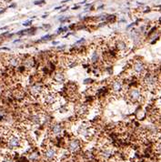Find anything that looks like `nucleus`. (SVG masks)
Instances as JSON below:
<instances>
[{"mask_svg": "<svg viewBox=\"0 0 161 162\" xmlns=\"http://www.w3.org/2000/svg\"><path fill=\"white\" fill-rule=\"evenodd\" d=\"M21 138L18 134H15V133H11L8 135V146L9 148L14 149V148H17L21 146Z\"/></svg>", "mask_w": 161, "mask_h": 162, "instance_id": "1", "label": "nucleus"}, {"mask_svg": "<svg viewBox=\"0 0 161 162\" xmlns=\"http://www.w3.org/2000/svg\"><path fill=\"white\" fill-rule=\"evenodd\" d=\"M144 85L148 89H154L158 84V79L151 73H147L143 78Z\"/></svg>", "mask_w": 161, "mask_h": 162, "instance_id": "2", "label": "nucleus"}, {"mask_svg": "<svg viewBox=\"0 0 161 162\" xmlns=\"http://www.w3.org/2000/svg\"><path fill=\"white\" fill-rule=\"evenodd\" d=\"M29 91H30V94L33 97H39L43 95L45 89L43 88V85L41 83H34L29 88Z\"/></svg>", "mask_w": 161, "mask_h": 162, "instance_id": "3", "label": "nucleus"}, {"mask_svg": "<svg viewBox=\"0 0 161 162\" xmlns=\"http://www.w3.org/2000/svg\"><path fill=\"white\" fill-rule=\"evenodd\" d=\"M127 97L132 102H138L142 98V93L139 89L133 88L127 92Z\"/></svg>", "mask_w": 161, "mask_h": 162, "instance_id": "4", "label": "nucleus"}, {"mask_svg": "<svg viewBox=\"0 0 161 162\" xmlns=\"http://www.w3.org/2000/svg\"><path fill=\"white\" fill-rule=\"evenodd\" d=\"M43 98H44V101L46 104L47 105H54L57 101V95H55V93L53 91H44L42 95Z\"/></svg>", "mask_w": 161, "mask_h": 162, "instance_id": "5", "label": "nucleus"}, {"mask_svg": "<svg viewBox=\"0 0 161 162\" xmlns=\"http://www.w3.org/2000/svg\"><path fill=\"white\" fill-rule=\"evenodd\" d=\"M21 59L18 58V57H16V56H9L7 58L5 59V62L7 66L10 68H14V67H19L20 63H21Z\"/></svg>", "mask_w": 161, "mask_h": 162, "instance_id": "6", "label": "nucleus"}, {"mask_svg": "<svg viewBox=\"0 0 161 162\" xmlns=\"http://www.w3.org/2000/svg\"><path fill=\"white\" fill-rule=\"evenodd\" d=\"M44 157L47 160H53L57 157V150L54 147H47L44 151Z\"/></svg>", "mask_w": 161, "mask_h": 162, "instance_id": "7", "label": "nucleus"}, {"mask_svg": "<svg viewBox=\"0 0 161 162\" xmlns=\"http://www.w3.org/2000/svg\"><path fill=\"white\" fill-rule=\"evenodd\" d=\"M111 89L114 93H116V94H119V93L122 92L123 90V83L120 79H115L112 81V83H111Z\"/></svg>", "mask_w": 161, "mask_h": 162, "instance_id": "8", "label": "nucleus"}, {"mask_svg": "<svg viewBox=\"0 0 161 162\" xmlns=\"http://www.w3.org/2000/svg\"><path fill=\"white\" fill-rule=\"evenodd\" d=\"M133 70H134L135 74L142 75L146 70V67L142 61H136L133 65Z\"/></svg>", "mask_w": 161, "mask_h": 162, "instance_id": "9", "label": "nucleus"}, {"mask_svg": "<svg viewBox=\"0 0 161 162\" xmlns=\"http://www.w3.org/2000/svg\"><path fill=\"white\" fill-rule=\"evenodd\" d=\"M80 147H81V144H80V140L79 139H72L69 141V150L70 152H76L77 151L78 149L80 148Z\"/></svg>", "mask_w": 161, "mask_h": 162, "instance_id": "10", "label": "nucleus"}, {"mask_svg": "<svg viewBox=\"0 0 161 162\" xmlns=\"http://www.w3.org/2000/svg\"><path fill=\"white\" fill-rule=\"evenodd\" d=\"M54 81L55 83H58V84H63L65 82V80H66V77H65V74L63 72H61V71H58V72H55L54 74Z\"/></svg>", "mask_w": 161, "mask_h": 162, "instance_id": "11", "label": "nucleus"}, {"mask_svg": "<svg viewBox=\"0 0 161 162\" xmlns=\"http://www.w3.org/2000/svg\"><path fill=\"white\" fill-rule=\"evenodd\" d=\"M88 105L86 104H80L77 107V113L79 115V116H84L88 113Z\"/></svg>", "mask_w": 161, "mask_h": 162, "instance_id": "12", "label": "nucleus"}, {"mask_svg": "<svg viewBox=\"0 0 161 162\" xmlns=\"http://www.w3.org/2000/svg\"><path fill=\"white\" fill-rule=\"evenodd\" d=\"M112 155H113V150L111 148H105L102 150L101 152V157L105 159H110L111 157H112Z\"/></svg>", "mask_w": 161, "mask_h": 162, "instance_id": "13", "label": "nucleus"}, {"mask_svg": "<svg viewBox=\"0 0 161 162\" xmlns=\"http://www.w3.org/2000/svg\"><path fill=\"white\" fill-rule=\"evenodd\" d=\"M62 130H63V128H62L60 124H55L51 127V132L54 135H59L62 132Z\"/></svg>", "mask_w": 161, "mask_h": 162, "instance_id": "14", "label": "nucleus"}, {"mask_svg": "<svg viewBox=\"0 0 161 162\" xmlns=\"http://www.w3.org/2000/svg\"><path fill=\"white\" fill-rule=\"evenodd\" d=\"M116 47H117V49L120 51H125L126 49H127V44H126V42L122 40V39H119V40H117L116 42Z\"/></svg>", "mask_w": 161, "mask_h": 162, "instance_id": "15", "label": "nucleus"}, {"mask_svg": "<svg viewBox=\"0 0 161 162\" xmlns=\"http://www.w3.org/2000/svg\"><path fill=\"white\" fill-rule=\"evenodd\" d=\"M28 159L29 160L31 161H36L38 159H39V153L38 151H35V152H32L29 156H28Z\"/></svg>", "mask_w": 161, "mask_h": 162, "instance_id": "16", "label": "nucleus"}, {"mask_svg": "<svg viewBox=\"0 0 161 162\" xmlns=\"http://www.w3.org/2000/svg\"><path fill=\"white\" fill-rule=\"evenodd\" d=\"M98 54L95 51V52H93L92 53V56H91V61L93 62V63H96V62H97L98 60Z\"/></svg>", "mask_w": 161, "mask_h": 162, "instance_id": "17", "label": "nucleus"}, {"mask_svg": "<svg viewBox=\"0 0 161 162\" xmlns=\"http://www.w3.org/2000/svg\"><path fill=\"white\" fill-rule=\"evenodd\" d=\"M2 162H14V160L12 159L11 158H9V157H7V158H5V159H3Z\"/></svg>", "mask_w": 161, "mask_h": 162, "instance_id": "18", "label": "nucleus"}, {"mask_svg": "<svg viewBox=\"0 0 161 162\" xmlns=\"http://www.w3.org/2000/svg\"><path fill=\"white\" fill-rule=\"evenodd\" d=\"M30 24H31V21H27L26 23H24V26H29Z\"/></svg>", "mask_w": 161, "mask_h": 162, "instance_id": "19", "label": "nucleus"}, {"mask_svg": "<svg viewBox=\"0 0 161 162\" xmlns=\"http://www.w3.org/2000/svg\"><path fill=\"white\" fill-rule=\"evenodd\" d=\"M44 2H45V1H38V2H36L35 4H36V5H38V4H41V3H44Z\"/></svg>", "mask_w": 161, "mask_h": 162, "instance_id": "20", "label": "nucleus"}, {"mask_svg": "<svg viewBox=\"0 0 161 162\" xmlns=\"http://www.w3.org/2000/svg\"><path fill=\"white\" fill-rule=\"evenodd\" d=\"M2 67V59H0V68Z\"/></svg>", "mask_w": 161, "mask_h": 162, "instance_id": "21", "label": "nucleus"}]
</instances>
